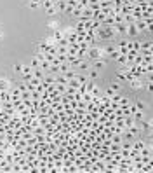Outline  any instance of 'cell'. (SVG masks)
Segmentation results:
<instances>
[{
    "label": "cell",
    "mask_w": 153,
    "mask_h": 173,
    "mask_svg": "<svg viewBox=\"0 0 153 173\" xmlns=\"http://www.w3.org/2000/svg\"><path fill=\"white\" fill-rule=\"evenodd\" d=\"M9 89V80L7 79H0V91H7Z\"/></svg>",
    "instance_id": "cell-12"
},
{
    "label": "cell",
    "mask_w": 153,
    "mask_h": 173,
    "mask_svg": "<svg viewBox=\"0 0 153 173\" xmlns=\"http://www.w3.org/2000/svg\"><path fill=\"white\" fill-rule=\"evenodd\" d=\"M113 30H115V35L118 33V35H125V30H127V25L122 21V23H117L113 25Z\"/></svg>",
    "instance_id": "cell-3"
},
{
    "label": "cell",
    "mask_w": 153,
    "mask_h": 173,
    "mask_svg": "<svg viewBox=\"0 0 153 173\" xmlns=\"http://www.w3.org/2000/svg\"><path fill=\"white\" fill-rule=\"evenodd\" d=\"M4 37V32H2V30H0V38Z\"/></svg>",
    "instance_id": "cell-19"
},
{
    "label": "cell",
    "mask_w": 153,
    "mask_h": 173,
    "mask_svg": "<svg viewBox=\"0 0 153 173\" xmlns=\"http://www.w3.org/2000/svg\"><path fill=\"white\" fill-rule=\"evenodd\" d=\"M141 130L150 131V130H152V119H146V121H143V119H141Z\"/></svg>",
    "instance_id": "cell-10"
},
{
    "label": "cell",
    "mask_w": 153,
    "mask_h": 173,
    "mask_svg": "<svg viewBox=\"0 0 153 173\" xmlns=\"http://www.w3.org/2000/svg\"><path fill=\"white\" fill-rule=\"evenodd\" d=\"M76 68H80V70H84V72H87V70L91 68V63H89V61H84V59H82V61H80V63L76 65Z\"/></svg>",
    "instance_id": "cell-9"
},
{
    "label": "cell",
    "mask_w": 153,
    "mask_h": 173,
    "mask_svg": "<svg viewBox=\"0 0 153 173\" xmlns=\"http://www.w3.org/2000/svg\"><path fill=\"white\" fill-rule=\"evenodd\" d=\"M12 68H14V72H21V68H23V65H21V63H18V65H14Z\"/></svg>",
    "instance_id": "cell-18"
},
{
    "label": "cell",
    "mask_w": 153,
    "mask_h": 173,
    "mask_svg": "<svg viewBox=\"0 0 153 173\" xmlns=\"http://www.w3.org/2000/svg\"><path fill=\"white\" fill-rule=\"evenodd\" d=\"M85 56H89L91 59H101V58H106V54H104L103 47H89Z\"/></svg>",
    "instance_id": "cell-1"
},
{
    "label": "cell",
    "mask_w": 153,
    "mask_h": 173,
    "mask_svg": "<svg viewBox=\"0 0 153 173\" xmlns=\"http://www.w3.org/2000/svg\"><path fill=\"white\" fill-rule=\"evenodd\" d=\"M120 88H122V86H120V82H118V80H112V84H110V89H112V91H113V93H118V91H120Z\"/></svg>",
    "instance_id": "cell-11"
},
{
    "label": "cell",
    "mask_w": 153,
    "mask_h": 173,
    "mask_svg": "<svg viewBox=\"0 0 153 173\" xmlns=\"http://www.w3.org/2000/svg\"><path fill=\"white\" fill-rule=\"evenodd\" d=\"M0 30H2V25H0Z\"/></svg>",
    "instance_id": "cell-20"
},
{
    "label": "cell",
    "mask_w": 153,
    "mask_h": 173,
    "mask_svg": "<svg viewBox=\"0 0 153 173\" xmlns=\"http://www.w3.org/2000/svg\"><path fill=\"white\" fill-rule=\"evenodd\" d=\"M129 82H131V88H132V89H143V88L146 86L141 77H134L132 80H129Z\"/></svg>",
    "instance_id": "cell-2"
},
{
    "label": "cell",
    "mask_w": 153,
    "mask_h": 173,
    "mask_svg": "<svg viewBox=\"0 0 153 173\" xmlns=\"http://www.w3.org/2000/svg\"><path fill=\"white\" fill-rule=\"evenodd\" d=\"M30 67H31V68H40V61H38L37 58H33L31 63H30Z\"/></svg>",
    "instance_id": "cell-15"
},
{
    "label": "cell",
    "mask_w": 153,
    "mask_h": 173,
    "mask_svg": "<svg viewBox=\"0 0 153 173\" xmlns=\"http://www.w3.org/2000/svg\"><path fill=\"white\" fill-rule=\"evenodd\" d=\"M56 9L57 12H66V0H59L56 4Z\"/></svg>",
    "instance_id": "cell-7"
},
{
    "label": "cell",
    "mask_w": 153,
    "mask_h": 173,
    "mask_svg": "<svg viewBox=\"0 0 153 173\" xmlns=\"http://www.w3.org/2000/svg\"><path fill=\"white\" fill-rule=\"evenodd\" d=\"M108 59L110 58H101V59H94V65H92V68H96V70H101V68H104L106 67V63H108Z\"/></svg>",
    "instance_id": "cell-4"
},
{
    "label": "cell",
    "mask_w": 153,
    "mask_h": 173,
    "mask_svg": "<svg viewBox=\"0 0 153 173\" xmlns=\"http://www.w3.org/2000/svg\"><path fill=\"white\" fill-rule=\"evenodd\" d=\"M139 32H137V28H136V25L131 23V25H127V30H125V35H129V37H136Z\"/></svg>",
    "instance_id": "cell-5"
},
{
    "label": "cell",
    "mask_w": 153,
    "mask_h": 173,
    "mask_svg": "<svg viewBox=\"0 0 153 173\" xmlns=\"http://www.w3.org/2000/svg\"><path fill=\"white\" fill-rule=\"evenodd\" d=\"M45 12H47L49 16H54V14H56V12H57L56 5H51V7H47V9H45Z\"/></svg>",
    "instance_id": "cell-14"
},
{
    "label": "cell",
    "mask_w": 153,
    "mask_h": 173,
    "mask_svg": "<svg viewBox=\"0 0 153 173\" xmlns=\"http://www.w3.org/2000/svg\"><path fill=\"white\" fill-rule=\"evenodd\" d=\"M76 80H78L80 84H85V82H87V75H78V74H76Z\"/></svg>",
    "instance_id": "cell-16"
},
{
    "label": "cell",
    "mask_w": 153,
    "mask_h": 173,
    "mask_svg": "<svg viewBox=\"0 0 153 173\" xmlns=\"http://www.w3.org/2000/svg\"><path fill=\"white\" fill-rule=\"evenodd\" d=\"M28 7H30V9H38L40 4H38V2H28Z\"/></svg>",
    "instance_id": "cell-17"
},
{
    "label": "cell",
    "mask_w": 153,
    "mask_h": 173,
    "mask_svg": "<svg viewBox=\"0 0 153 173\" xmlns=\"http://www.w3.org/2000/svg\"><path fill=\"white\" fill-rule=\"evenodd\" d=\"M87 77H89L91 80H96V79L99 77V70H96V68H92V67H91V68L87 70Z\"/></svg>",
    "instance_id": "cell-6"
},
{
    "label": "cell",
    "mask_w": 153,
    "mask_h": 173,
    "mask_svg": "<svg viewBox=\"0 0 153 173\" xmlns=\"http://www.w3.org/2000/svg\"><path fill=\"white\" fill-rule=\"evenodd\" d=\"M63 75H64L66 80H70V79H75V77H76V72H75V70H71V68H68L66 72H63Z\"/></svg>",
    "instance_id": "cell-8"
},
{
    "label": "cell",
    "mask_w": 153,
    "mask_h": 173,
    "mask_svg": "<svg viewBox=\"0 0 153 173\" xmlns=\"http://www.w3.org/2000/svg\"><path fill=\"white\" fill-rule=\"evenodd\" d=\"M134 105H136V109H137V110H146V109H148V105H146L144 101H136Z\"/></svg>",
    "instance_id": "cell-13"
}]
</instances>
